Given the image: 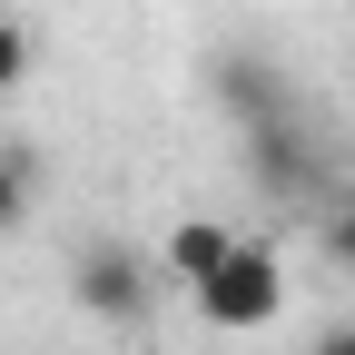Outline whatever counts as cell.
I'll use <instances>...</instances> for the list:
<instances>
[{
  "label": "cell",
  "mask_w": 355,
  "mask_h": 355,
  "mask_svg": "<svg viewBox=\"0 0 355 355\" xmlns=\"http://www.w3.org/2000/svg\"><path fill=\"white\" fill-rule=\"evenodd\" d=\"M188 296H198V316H207V326L257 336V326H277V306H286V257L266 247V237H237V247L217 257Z\"/></svg>",
  "instance_id": "obj_1"
},
{
  "label": "cell",
  "mask_w": 355,
  "mask_h": 355,
  "mask_svg": "<svg viewBox=\"0 0 355 355\" xmlns=\"http://www.w3.org/2000/svg\"><path fill=\"white\" fill-rule=\"evenodd\" d=\"M237 158H247V178L266 198H306L326 178V148H316V128H306L296 109H277V119H257V128H237Z\"/></svg>",
  "instance_id": "obj_2"
},
{
  "label": "cell",
  "mask_w": 355,
  "mask_h": 355,
  "mask_svg": "<svg viewBox=\"0 0 355 355\" xmlns=\"http://www.w3.org/2000/svg\"><path fill=\"white\" fill-rule=\"evenodd\" d=\"M69 296H79L99 326H139V316H148V257L119 247V237H89L79 266H69Z\"/></svg>",
  "instance_id": "obj_3"
},
{
  "label": "cell",
  "mask_w": 355,
  "mask_h": 355,
  "mask_svg": "<svg viewBox=\"0 0 355 355\" xmlns=\"http://www.w3.org/2000/svg\"><path fill=\"white\" fill-rule=\"evenodd\" d=\"M217 109H227L237 128H257V119H277L296 99H286V79L266 69V60H217Z\"/></svg>",
  "instance_id": "obj_4"
},
{
  "label": "cell",
  "mask_w": 355,
  "mask_h": 355,
  "mask_svg": "<svg viewBox=\"0 0 355 355\" xmlns=\"http://www.w3.org/2000/svg\"><path fill=\"white\" fill-rule=\"evenodd\" d=\"M227 247H237V237H227V227H217V217H178V227H168V247H158V257H168V277H178V286H198V277H207V266H217V257H227Z\"/></svg>",
  "instance_id": "obj_5"
},
{
  "label": "cell",
  "mask_w": 355,
  "mask_h": 355,
  "mask_svg": "<svg viewBox=\"0 0 355 355\" xmlns=\"http://www.w3.org/2000/svg\"><path fill=\"white\" fill-rule=\"evenodd\" d=\"M20 217H30V158H20V148H0V237L20 227Z\"/></svg>",
  "instance_id": "obj_6"
},
{
  "label": "cell",
  "mask_w": 355,
  "mask_h": 355,
  "mask_svg": "<svg viewBox=\"0 0 355 355\" xmlns=\"http://www.w3.org/2000/svg\"><path fill=\"white\" fill-rule=\"evenodd\" d=\"M20 79H30V30H20V20H0V99H10Z\"/></svg>",
  "instance_id": "obj_7"
},
{
  "label": "cell",
  "mask_w": 355,
  "mask_h": 355,
  "mask_svg": "<svg viewBox=\"0 0 355 355\" xmlns=\"http://www.w3.org/2000/svg\"><path fill=\"white\" fill-rule=\"evenodd\" d=\"M326 257L355 277V198H336V207H326Z\"/></svg>",
  "instance_id": "obj_8"
},
{
  "label": "cell",
  "mask_w": 355,
  "mask_h": 355,
  "mask_svg": "<svg viewBox=\"0 0 355 355\" xmlns=\"http://www.w3.org/2000/svg\"><path fill=\"white\" fill-rule=\"evenodd\" d=\"M306 355H355V326H326L316 345H306Z\"/></svg>",
  "instance_id": "obj_9"
}]
</instances>
